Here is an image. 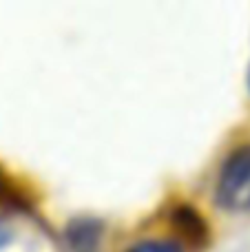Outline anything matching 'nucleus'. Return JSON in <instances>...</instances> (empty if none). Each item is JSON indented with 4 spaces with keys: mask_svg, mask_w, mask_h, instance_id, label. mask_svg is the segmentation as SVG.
<instances>
[{
    "mask_svg": "<svg viewBox=\"0 0 250 252\" xmlns=\"http://www.w3.org/2000/svg\"><path fill=\"white\" fill-rule=\"evenodd\" d=\"M173 223H175V228L180 230V235L184 237V239H188L190 244H204V241H206L208 228H206V223H204V219L197 215V210L182 206V208H177L175 213H173Z\"/></svg>",
    "mask_w": 250,
    "mask_h": 252,
    "instance_id": "2",
    "label": "nucleus"
},
{
    "mask_svg": "<svg viewBox=\"0 0 250 252\" xmlns=\"http://www.w3.org/2000/svg\"><path fill=\"white\" fill-rule=\"evenodd\" d=\"M248 82H250V73H248Z\"/></svg>",
    "mask_w": 250,
    "mask_h": 252,
    "instance_id": "4",
    "label": "nucleus"
},
{
    "mask_svg": "<svg viewBox=\"0 0 250 252\" xmlns=\"http://www.w3.org/2000/svg\"><path fill=\"white\" fill-rule=\"evenodd\" d=\"M217 204L226 210H250V144L226 157L215 188Z\"/></svg>",
    "mask_w": 250,
    "mask_h": 252,
    "instance_id": "1",
    "label": "nucleus"
},
{
    "mask_svg": "<svg viewBox=\"0 0 250 252\" xmlns=\"http://www.w3.org/2000/svg\"><path fill=\"white\" fill-rule=\"evenodd\" d=\"M126 252H182V248L175 244V241L149 239V241H140V244L131 246Z\"/></svg>",
    "mask_w": 250,
    "mask_h": 252,
    "instance_id": "3",
    "label": "nucleus"
}]
</instances>
